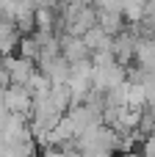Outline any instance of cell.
Wrapping results in <instances>:
<instances>
[{
	"label": "cell",
	"mask_w": 155,
	"mask_h": 157,
	"mask_svg": "<svg viewBox=\"0 0 155 157\" xmlns=\"http://www.w3.org/2000/svg\"><path fill=\"white\" fill-rule=\"evenodd\" d=\"M33 22H36V30H55V8L53 6H36Z\"/></svg>",
	"instance_id": "cell-7"
},
{
	"label": "cell",
	"mask_w": 155,
	"mask_h": 157,
	"mask_svg": "<svg viewBox=\"0 0 155 157\" xmlns=\"http://www.w3.org/2000/svg\"><path fill=\"white\" fill-rule=\"evenodd\" d=\"M19 47V28L11 19H0V55H11Z\"/></svg>",
	"instance_id": "cell-5"
},
{
	"label": "cell",
	"mask_w": 155,
	"mask_h": 157,
	"mask_svg": "<svg viewBox=\"0 0 155 157\" xmlns=\"http://www.w3.org/2000/svg\"><path fill=\"white\" fill-rule=\"evenodd\" d=\"M0 63H3V69L8 72V80L17 83V86H28L31 75L36 72V63L28 61V58H22V55H3Z\"/></svg>",
	"instance_id": "cell-3"
},
{
	"label": "cell",
	"mask_w": 155,
	"mask_h": 157,
	"mask_svg": "<svg viewBox=\"0 0 155 157\" xmlns=\"http://www.w3.org/2000/svg\"><path fill=\"white\" fill-rule=\"evenodd\" d=\"M0 97H3V102H6V108H8L11 113L31 116V110H33V94H31L25 86L11 83V86H6V88L0 91Z\"/></svg>",
	"instance_id": "cell-2"
},
{
	"label": "cell",
	"mask_w": 155,
	"mask_h": 157,
	"mask_svg": "<svg viewBox=\"0 0 155 157\" xmlns=\"http://www.w3.org/2000/svg\"><path fill=\"white\" fill-rule=\"evenodd\" d=\"M83 41H86L89 52H94V50H111L114 36H111V33H105L100 25H94V28H89V30L83 33Z\"/></svg>",
	"instance_id": "cell-6"
},
{
	"label": "cell",
	"mask_w": 155,
	"mask_h": 157,
	"mask_svg": "<svg viewBox=\"0 0 155 157\" xmlns=\"http://www.w3.org/2000/svg\"><path fill=\"white\" fill-rule=\"evenodd\" d=\"M125 80H128V72H125V66H122L119 61L94 66V72H92V88L100 91V94H108V91L119 88Z\"/></svg>",
	"instance_id": "cell-1"
},
{
	"label": "cell",
	"mask_w": 155,
	"mask_h": 157,
	"mask_svg": "<svg viewBox=\"0 0 155 157\" xmlns=\"http://www.w3.org/2000/svg\"><path fill=\"white\" fill-rule=\"evenodd\" d=\"M61 55H64L69 63L89 58V47H86L83 36H69V33H67V36L61 39Z\"/></svg>",
	"instance_id": "cell-4"
},
{
	"label": "cell",
	"mask_w": 155,
	"mask_h": 157,
	"mask_svg": "<svg viewBox=\"0 0 155 157\" xmlns=\"http://www.w3.org/2000/svg\"><path fill=\"white\" fill-rule=\"evenodd\" d=\"M17 50H19V55H22V58H28V61H33V63H36V58H39V44H36V39H33V36H22Z\"/></svg>",
	"instance_id": "cell-8"
},
{
	"label": "cell",
	"mask_w": 155,
	"mask_h": 157,
	"mask_svg": "<svg viewBox=\"0 0 155 157\" xmlns=\"http://www.w3.org/2000/svg\"><path fill=\"white\" fill-rule=\"evenodd\" d=\"M97 3V11H116L122 14V3L125 0H94Z\"/></svg>",
	"instance_id": "cell-9"
}]
</instances>
